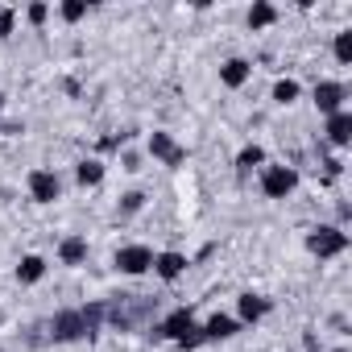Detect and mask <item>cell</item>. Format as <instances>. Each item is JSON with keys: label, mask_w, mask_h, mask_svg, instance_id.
<instances>
[{"label": "cell", "mask_w": 352, "mask_h": 352, "mask_svg": "<svg viewBox=\"0 0 352 352\" xmlns=\"http://www.w3.org/2000/svg\"><path fill=\"white\" fill-rule=\"evenodd\" d=\"M149 153H153L162 166H183V162H187V149L174 141L170 133H149Z\"/></svg>", "instance_id": "cell-8"}, {"label": "cell", "mask_w": 352, "mask_h": 352, "mask_svg": "<svg viewBox=\"0 0 352 352\" xmlns=\"http://www.w3.org/2000/svg\"><path fill=\"white\" fill-rule=\"evenodd\" d=\"M30 195H34V204H54L63 195L58 174L54 170H30Z\"/></svg>", "instance_id": "cell-7"}, {"label": "cell", "mask_w": 352, "mask_h": 352, "mask_svg": "<svg viewBox=\"0 0 352 352\" xmlns=\"http://www.w3.org/2000/svg\"><path fill=\"white\" fill-rule=\"evenodd\" d=\"M336 58L348 67L352 63V34H336Z\"/></svg>", "instance_id": "cell-22"}, {"label": "cell", "mask_w": 352, "mask_h": 352, "mask_svg": "<svg viewBox=\"0 0 352 352\" xmlns=\"http://www.w3.org/2000/svg\"><path fill=\"white\" fill-rule=\"evenodd\" d=\"M145 208V195L141 191H129L124 199H120V216H133V212H141Z\"/></svg>", "instance_id": "cell-23"}, {"label": "cell", "mask_w": 352, "mask_h": 352, "mask_svg": "<svg viewBox=\"0 0 352 352\" xmlns=\"http://www.w3.org/2000/svg\"><path fill=\"white\" fill-rule=\"evenodd\" d=\"M340 352H344V348H340Z\"/></svg>", "instance_id": "cell-29"}, {"label": "cell", "mask_w": 352, "mask_h": 352, "mask_svg": "<svg viewBox=\"0 0 352 352\" xmlns=\"http://www.w3.org/2000/svg\"><path fill=\"white\" fill-rule=\"evenodd\" d=\"M274 21H278V9L265 5V0H257V5L249 9V30H265V25H274Z\"/></svg>", "instance_id": "cell-18"}, {"label": "cell", "mask_w": 352, "mask_h": 352, "mask_svg": "<svg viewBox=\"0 0 352 352\" xmlns=\"http://www.w3.org/2000/svg\"><path fill=\"white\" fill-rule=\"evenodd\" d=\"M58 261H63V265H83V261H87V241H83V236H67V241L58 245Z\"/></svg>", "instance_id": "cell-14"}, {"label": "cell", "mask_w": 352, "mask_h": 352, "mask_svg": "<svg viewBox=\"0 0 352 352\" xmlns=\"http://www.w3.org/2000/svg\"><path fill=\"white\" fill-rule=\"evenodd\" d=\"M116 270L129 274V278H141L145 270H153V249H145V245H124V249H116Z\"/></svg>", "instance_id": "cell-6"}, {"label": "cell", "mask_w": 352, "mask_h": 352, "mask_svg": "<svg viewBox=\"0 0 352 352\" xmlns=\"http://www.w3.org/2000/svg\"><path fill=\"white\" fill-rule=\"evenodd\" d=\"M25 17H30L34 25H42V21L50 17V5H42V0H38V5H30V13H25Z\"/></svg>", "instance_id": "cell-24"}, {"label": "cell", "mask_w": 352, "mask_h": 352, "mask_svg": "<svg viewBox=\"0 0 352 352\" xmlns=\"http://www.w3.org/2000/svg\"><path fill=\"white\" fill-rule=\"evenodd\" d=\"M294 187H298V174H294L290 166H265V174H261V191H265L270 199H286Z\"/></svg>", "instance_id": "cell-5"}, {"label": "cell", "mask_w": 352, "mask_h": 352, "mask_svg": "<svg viewBox=\"0 0 352 352\" xmlns=\"http://www.w3.org/2000/svg\"><path fill=\"white\" fill-rule=\"evenodd\" d=\"M0 112H5V91H0Z\"/></svg>", "instance_id": "cell-28"}, {"label": "cell", "mask_w": 352, "mask_h": 352, "mask_svg": "<svg viewBox=\"0 0 352 352\" xmlns=\"http://www.w3.org/2000/svg\"><path fill=\"white\" fill-rule=\"evenodd\" d=\"M261 162H265L261 145H245V149H241V157H236V170H253V166H261Z\"/></svg>", "instance_id": "cell-20"}, {"label": "cell", "mask_w": 352, "mask_h": 352, "mask_svg": "<svg viewBox=\"0 0 352 352\" xmlns=\"http://www.w3.org/2000/svg\"><path fill=\"white\" fill-rule=\"evenodd\" d=\"M153 270H157L162 282H174V278H183L187 257H183V253H157V257H153Z\"/></svg>", "instance_id": "cell-10"}, {"label": "cell", "mask_w": 352, "mask_h": 352, "mask_svg": "<svg viewBox=\"0 0 352 352\" xmlns=\"http://www.w3.org/2000/svg\"><path fill=\"white\" fill-rule=\"evenodd\" d=\"M307 249H311L315 257H336V253H344V249H348V232H340V228L323 224V228H315V232L307 236Z\"/></svg>", "instance_id": "cell-4"}, {"label": "cell", "mask_w": 352, "mask_h": 352, "mask_svg": "<svg viewBox=\"0 0 352 352\" xmlns=\"http://www.w3.org/2000/svg\"><path fill=\"white\" fill-rule=\"evenodd\" d=\"M100 323H104V302H87V307H75V311H58L50 319V340L54 344L83 340V336H96Z\"/></svg>", "instance_id": "cell-1"}, {"label": "cell", "mask_w": 352, "mask_h": 352, "mask_svg": "<svg viewBox=\"0 0 352 352\" xmlns=\"http://www.w3.org/2000/svg\"><path fill=\"white\" fill-rule=\"evenodd\" d=\"M157 336H162V340H174V344H183V348H195V344H204V327L195 323V315H191L187 307H183V311H170V315L162 319Z\"/></svg>", "instance_id": "cell-3"}, {"label": "cell", "mask_w": 352, "mask_h": 352, "mask_svg": "<svg viewBox=\"0 0 352 352\" xmlns=\"http://www.w3.org/2000/svg\"><path fill=\"white\" fill-rule=\"evenodd\" d=\"M13 34V9H0V38Z\"/></svg>", "instance_id": "cell-25"}, {"label": "cell", "mask_w": 352, "mask_h": 352, "mask_svg": "<svg viewBox=\"0 0 352 352\" xmlns=\"http://www.w3.org/2000/svg\"><path fill=\"white\" fill-rule=\"evenodd\" d=\"M236 311H241L245 323H257V319L270 315V298H261V294H241V298H236Z\"/></svg>", "instance_id": "cell-12"}, {"label": "cell", "mask_w": 352, "mask_h": 352, "mask_svg": "<svg viewBox=\"0 0 352 352\" xmlns=\"http://www.w3.org/2000/svg\"><path fill=\"white\" fill-rule=\"evenodd\" d=\"M228 336H236V319L232 315H212L204 323V340H228Z\"/></svg>", "instance_id": "cell-15"}, {"label": "cell", "mask_w": 352, "mask_h": 352, "mask_svg": "<svg viewBox=\"0 0 352 352\" xmlns=\"http://www.w3.org/2000/svg\"><path fill=\"white\" fill-rule=\"evenodd\" d=\"M42 278H46V261H42V257H21V265H17V282L34 286V282H42Z\"/></svg>", "instance_id": "cell-16"}, {"label": "cell", "mask_w": 352, "mask_h": 352, "mask_svg": "<svg viewBox=\"0 0 352 352\" xmlns=\"http://www.w3.org/2000/svg\"><path fill=\"white\" fill-rule=\"evenodd\" d=\"M298 100V83L294 79H278L274 83V104H294Z\"/></svg>", "instance_id": "cell-19"}, {"label": "cell", "mask_w": 352, "mask_h": 352, "mask_svg": "<svg viewBox=\"0 0 352 352\" xmlns=\"http://www.w3.org/2000/svg\"><path fill=\"white\" fill-rule=\"evenodd\" d=\"M327 137H331V145H348L352 141V116L348 112H336V116H327Z\"/></svg>", "instance_id": "cell-13"}, {"label": "cell", "mask_w": 352, "mask_h": 352, "mask_svg": "<svg viewBox=\"0 0 352 352\" xmlns=\"http://www.w3.org/2000/svg\"><path fill=\"white\" fill-rule=\"evenodd\" d=\"M124 170H141V157L137 153H124Z\"/></svg>", "instance_id": "cell-27"}, {"label": "cell", "mask_w": 352, "mask_h": 352, "mask_svg": "<svg viewBox=\"0 0 352 352\" xmlns=\"http://www.w3.org/2000/svg\"><path fill=\"white\" fill-rule=\"evenodd\" d=\"M87 17V0H67L63 5V21H83Z\"/></svg>", "instance_id": "cell-21"}, {"label": "cell", "mask_w": 352, "mask_h": 352, "mask_svg": "<svg viewBox=\"0 0 352 352\" xmlns=\"http://www.w3.org/2000/svg\"><path fill=\"white\" fill-rule=\"evenodd\" d=\"M249 75H253V67H249L245 58H228V63L220 67V83H224V87H245Z\"/></svg>", "instance_id": "cell-11"}, {"label": "cell", "mask_w": 352, "mask_h": 352, "mask_svg": "<svg viewBox=\"0 0 352 352\" xmlns=\"http://www.w3.org/2000/svg\"><path fill=\"white\" fill-rule=\"evenodd\" d=\"M323 166H327V174H331V179H336V174H340V170H344V162H340V157H327Z\"/></svg>", "instance_id": "cell-26"}, {"label": "cell", "mask_w": 352, "mask_h": 352, "mask_svg": "<svg viewBox=\"0 0 352 352\" xmlns=\"http://www.w3.org/2000/svg\"><path fill=\"white\" fill-rule=\"evenodd\" d=\"M75 179H79V187H96V183H104V166L96 157H87L75 166Z\"/></svg>", "instance_id": "cell-17"}, {"label": "cell", "mask_w": 352, "mask_h": 352, "mask_svg": "<svg viewBox=\"0 0 352 352\" xmlns=\"http://www.w3.org/2000/svg\"><path fill=\"white\" fill-rule=\"evenodd\" d=\"M344 100H348V91H344V83H315V104H319V112L323 116H336V112H344Z\"/></svg>", "instance_id": "cell-9"}, {"label": "cell", "mask_w": 352, "mask_h": 352, "mask_svg": "<svg viewBox=\"0 0 352 352\" xmlns=\"http://www.w3.org/2000/svg\"><path fill=\"white\" fill-rule=\"evenodd\" d=\"M149 311H153V302L145 294H116L112 302H104V319H112L120 331H133L141 319H149Z\"/></svg>", "instance_id": "cell-2"}]
</instances>
